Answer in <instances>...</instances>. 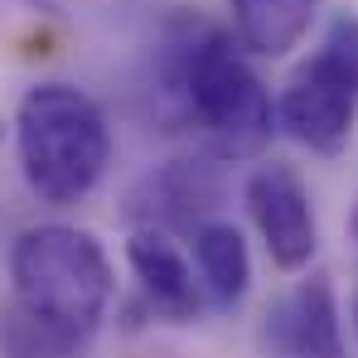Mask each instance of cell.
<instances>
[{
    "label": "cell",
    "instance_id": "obj_8",
    "mask_svg": "<svg viewBox=\"0 0 358 358\" xmlns=\"http://www.w3.org/2000/svg\"><path fill=\"white\" fill-rule=\"evenodd\" d=\"M194 266L213 305L233 310L252 286V257L233 223H199L194 228Z\"/></svg>",
    "mask_w": 358,
    "mask_h": 358
},
{
    "label": "cell",
    "instance_id": "obj_5",
    "mask_svg": "<svg viewBox=\"0 0 358 358\" xmlns=\"http://www.w3.org/2000/svg\"><path fill=\"white\" fill-rule=\"evenodd\" d=\"M247 208L281 271H300L315 257V242H320L315 203L291 165H257L247 179Z\"/></svg>",
    "mask_w": 358,
    "mask_h": 358
},
{
    "label": "cell",
    "instance_id": "obj_10",
    "mask_svg": "<svg viewBox=\"0 0 358 358\" xmlns=\"http://www.w3.org/2000/svg\"><path fill=\"white\" fill-rule=\"evenodd\" d=\"M315 59L324 63V68H334L344 83H354V87H358V15L339 10V15L324 24V39H320Z\"/></svg>",
    "mask_w": 358,
    "mask_h": 358
},
{
    "label": "cell",
    "instance_id": "obj_11",
    "mask_svg": "<svg viewBox=\"0 0 358 358\" xmlns=\"http://www.w3.org/2000/svg\"><path fill=\"white\" fill-rule=\"evenodd\" d=\"M354 334H358V305H354Z\"/></svg>",
    "mask_w": 358,
    "mask_h": 358
},
{
    "label": "cell",
    "instance_id": "obj_3",
    "mask_svg": "<svg viewBox=\"0 0 358 358\" xmlns=\"http://www.w3.org/2000/svg\"><path fill=\"white\" fill-rule=\"evenodd\" d=\"M175 87L223 155H257L271 141V97L228 34L218 29H199V39L189 34L179 44Z\"/></svg>",
    "mask_w": 358,
    "mask_h": 358
},
{
    "label": "cell",
    "instance_id": "obj_7",
    "mask_svg": "<svg viewBox=\"0 0 358 358\" xmlns=\"http://www.w3.org/2000/svg\"><path fill=\"white\" fill-rule=\"evenodd\" d=\"M266 344L286 358H339V310L329 281H300L266 315Z\"/></svg>",
    "mask_w": 358,
    "mask_h": 358
},
{
    "label": "cell",
    "instance_id": "obj_6",
    "mask_svg": "<svg viewBox=\"0 0 358 358\" xmlns=\"http://www.w3.org/2000/svg\"><path fill=\"white\" fill-rule=\"evenodd\" d=\"M126 262H131L145 300L160 315H170L179 324L199 320V310H203V281H194V266H189V257L179 252V242L170 233L141 228L136 238L126 242Z\"/></svg>",
    "mask_w": 358,
    "mask_h": 358
},
{
    "label": "cell",
    "instance_id": "obj_4",
    "mask_svg": "<svg viewBox=\"0 0 358 358\" xmlns=\"http://www.w3.org/2000/svg\"><path fill=\"white\" fill-rule=\"evenodd\" d=\"M276 117L286 126V136L300 141L315 155H339L354 136L358 121V87L344 83L334 68L310 54V63H300L276 102Z\"/></svg>",
    "mask_w": 358,
    "mask_h": 358
},
{
    "label": "cell",
    "instance_id": "obj_1",
    "mask_svg": "<svg viewBox=\"0 0 358 358\" xmlns=\"http://www.w3.org/2000/svg\"><path fill=\"white\" fill-rule=\"evenodd\" d=\"M10 281L20 315L59 349V358L83 354L112 305V262L102 242L73 223L24 228L10 252Z\"/></svg>",
    "mask_w": 358,
    "mask_h": 358
},
{
    "label": "cell",
    "instance_id": "obj_12",
    "mask_svg": "<svg viewBox=\"0 0 358 358\" xmlns=\"http://www.w3.org/2000/svg\"><path fill=\"white\" fill-rule=\"evenodd\" d=\"M354 238H358V208H354Z\"/></svg>",
    "mask_w": 358,
    "mask_h": 358
},
{
    "label": "cell",
    "instance_id": "obj_2",
    "mask_svg": "<svg viewBox=\"0 0 358 358\" xmlns=\"http://www.w3.org/2000/svg\"><path fill=\"white\" fill-rule=\"evenodd\" d=\"M15 141L24 184L49 203H78L92 194L112 160V136L97 102L68 83H39L20 97Z\"/></svg>",
    "mask_w": 358,
    "mask_h": 358
},
{
    "label": "cell",
    "instance_id": "obj_9",
    "mask_svg": "<svg viewBox=\"0 0 358 358\" xmlns=\"http://www.w3.org/2000/svg\"><path fill=\"white\" fill-rule=\"evenodd\" d=\"M310 20H315V0H233L238 44L262 59L291 54L310 34Z\"/></svg>",
    "mask_w": 358,
    "mask_h": 358
}]
</instances>
